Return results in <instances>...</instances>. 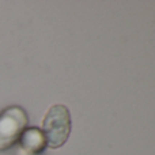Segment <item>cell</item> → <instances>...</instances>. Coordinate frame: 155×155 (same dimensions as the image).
Returning <instances> with one entry per match:
<instances>
[{
	"mask_svg": "<svg viewBox=\"0 0 155 155\" xmlns=\"http://www.w3.org/2000/svg\"><path fill=\"white\" fill-rule=\"evenodd\" d=\"M29 117L21 106H10L0 112V151L15 146L22 132L27 128Z\"/></svg>",
	"mask_w": 155,
	"mask_h": 155,
	"instance_id": "obj_2",
	"label": "cell"
},
{
	"mask_svg": "<svg viewBox=\"0 0 155 155\" xmlns=\"http://www.w3.org/2000/svg\"><path fill=\"white\" fill-rule=\"evenodd\" d=\"M19 146H21L22 151L27 155H37L41 154L46 147V137L44 132L37 127H27L23 132H22L21 137L18 140Z\"/></svg>",
	"mask_w": 155,
	"mask_h": 155,
	"instance_id": "obj_3",
	"label": "cell"
},
{
	"mask_svg": "<svg viewBox=\"0 0 155 155\" xmlns=\"http://www.w3.org/2000/svg\"><path fill=\"white\" fill-rule=\"evenodd\" d=\"M72 121L71 113L65 105L56 104L46 112L42 120V129L49 148H60L71 135Z\"/></svg>",
	"mask_w": 155,
	"mask_h": 155,
	"instance_id": "obj_1",
	"label": "cell"
}]
</instances>
